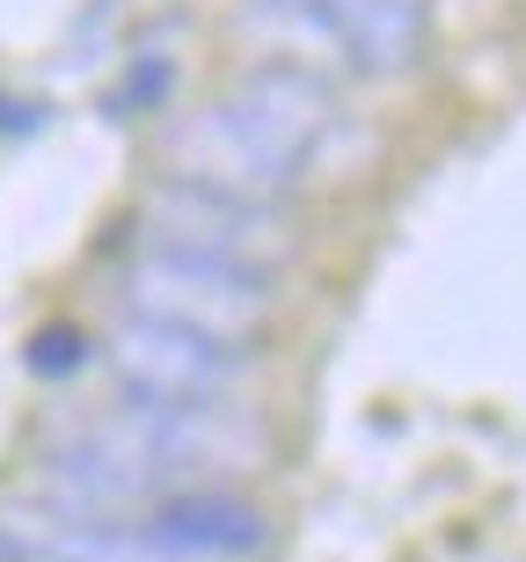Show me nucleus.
I'll return each mask as SVG.
<instances>
[{
    "instance_id": "nucleus-1",
    "label": "nucleus",
    "mask_w": 526,
    "mask_h": 562,
    "mask_svg": "<svg viewBox=\"0 0 526 562\" xmlns=\"http://www.w3.org/2000/svg\"><path fill=\"white\" fill-rule=\"evenodd\" d=\"M329 132H337L329 81L293 59H271L169 132V176L176 183L227 190V198L278 205L315 168Z\"/></svg>"
},
{
    "instance_id": "nucleus-2",
    "label": "nucleus",
    "mask_w": 526,
    "mask_h": 562,
    "mask_svg": "<svg viewBox=\"0 0 526 562\" xmlns=\"http://www.w3.org/2000/svg\"><path fill=\"white\" fill-rule=\"evenodd\" d=\"M264 438L249 424L205 409H161V402H117L110 417L74 431L66 446L44 453V482L66 497V512L103 519L132 504H161L176 490H198L205 468H249Z\"/></svg>"
},
{
    "instance_id": "nucleus-3",
    "label": "nucleus",
    "mask_w": 526,
    "mask_h": 562,
    "mask_svg": "<svg viewBox=\"0 0 526 562\" xmlns=\"http://www.w3.org/2000/svg\"><path fill=\"white\" fill-rule=\"evenodd\" d=\"M125 307L139 322H169L183 336H205L220 351H249L271 329V278L227 271V263H198V256L139 249L125 271Z\"/></svg>"
},
{
    "instance_id": "nucleus-4",
    "label": "nucleus",
    "mask_w": 526,
    "mask_h": 562,
    "mask_svg": "<svg viewBox=\"0 0 526 562\" xmlns=\"http://www.w3.org/2000/svg\"><path fill=\"white\" fill-rule=\"evenodd\" d=\"M139 234H147V249L198 256V263H227V271H256V278H271L278 263L300 249L278 205L227 198V190H205V183H176V176L161 190H147Z\"/></svg>"
},
{
    "instance_id": "nucleus-5",
    "label": "nucleus",
    "mask_w": 526,
    "mask_h": 562,
    "mask_svg": "<svg viewBox=\"0 0 526 562\" xmlns=\"http://www.w3.org/2000/svg\"><path fill=\"white\" fill-rule=\"evenodd\" d=\"M110 373L125 387V402H161V409H205L220 402V387L234 380V351L183 336L169 322H139L125 314L110 329Z\"/></svg>"
},
{
    "instance_id": "nucleus-6",
    "label": "nucleus",
    "mask_w": 526,
    "mask_h": 562,
    "mask_svg": "<svg viewBox=\"0 0 526 562\" xmlns=\"http://www.w3.org/2000/svg\"><path fill=\"white\" fill-rule=\"evenodd\" d=\"M271 8L300 15L307 30H322L344 52V66L366 74V81L410 74L424 59V44H432L424 0H271Z\"/></svg>"
},
{
    "instance_id": "nucleus-7",
    "label": "nucleus",
    "mask_w": 526,
    "mask_h": 562,
    "mask_svg": "<svg viewBox=\"0 0 526 562\" xmlns=\"http://www.w3.org/2000/svg\"><path fill=\"white\" fill-rule=\"evenodd\" d=\"M139 541L161 562H249L271 541V519L249 497H227V490H176V497L154 504Z\"/></svg>"
},
{
    "instance_id": "nucleus-8",
    "label": "nucleus",
    "mask_w": 526,
    "mask_h": 562,
    "mask_svg": "<svg viewBox=\"0 0 526 562\" xmlns=\"http://www.w3.org/2000/svg\"><path fill=\"white\" fill-rule=\"evenodd\" d=\"M169 88H176V66L161 59V52H139V59H132V74L103 95V117H139V110H161V103H169Z\"/></svg>"
},
{
    "instance_id": "nucleus-9",
    "label": "nucleus",
    "mask_w": 526,
    "mask_h": 562,
    "mask_svg": "<svg viewBox=\"0 0 526 562\" xmlns=\"http://www.w3.org/2000/svg\"><path fill=\"white\" fill-rule=\"evenodd\" d=\"M22 366L37 380H66V373H81L88 366V336L74 329V322H44L30 344H22Z\"/></svg>"
},
{
    "instance_id": "nucleus-10",
    "label": "nucleus",
    "mask_w": 526,
    "mask_h": 562,
    "mask_svg": "<svg viewBox=\"0 0 526 562\" xmlns=\"http://www.w3.org/2000/svg\"><path fill=\"white\" fill-rule=\"evenodd\" d=\"M0 562H52V548H44L30 526H8V519H0Z\"/></svg>"
},
{
    "instance_id": "nucleus-11",
    "label": "nucleus",
    "mask_w": 526,
    "mask_h": 562,
    "mask_svg": "<svg viewBox=\"0 0 526 562\" xmlns=\"http://www.w3.org/2000/svg\"><path fill=\"white\" fill-rule=\"evenodd\" d=\"M0 125H15V132H30V125H37V103H0Z\"/></svg>"
}]
</instances>
